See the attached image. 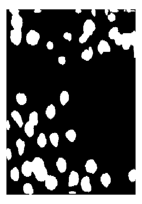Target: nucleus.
<instances>
[{
    "instance_id": "44",
    "label": "nucleus",
    "mask_w": 142,
    "mask_h": 204,
    "mask_svg": "<svg viewBox=\"0 0 142 204\" xmlns=\"http://www.w3.org/2000/svg\"><path fill=\"white\" fill-rule=\"evenodd\" d=\"M69 194H76V192L73 191H72L69 192Z\"/></svg>"
},
{
    "instance_id": "17",
    "label": "nucleus",
    "mask_w": 142,
    "mask_h": 204,
    "mask_svg": "<svg viewBox=\"0 0 142 204\" xmlns=\"http://www.w3.org/2000/svg\"><path fill=\"white\" fill-rule=\"evenodd\" d=\"M46 115L50 120H52L56 115V108L53 104H51L47 107L46 110Z\"/></svg>"
},
{
    "instance_id": "29",
    "label": "nucleus",
    "mask_w": 142,
    "mask_h": 204,
    "mask_svg": "<svg viewBox=\"0 0 142 204\" xmlns=\"http://www.w3.org/2000/svg\"><path fill=\"white\" fill-rule=\"evenodd\" d=\"M129 180L131 182H134L136 181V171L135 169L131 170L128 174Z\"/></svg>"
},
{
    "instance_id": "5",
    "label": "nucleus",
    "mask_w": 142,
    "mask_h": 204,
    "mask_svg": "<svg viewBox=\"0 0 142 204\" xmlns=\"http://www.w3.org/2000/svg\"><path fill=\"white\" fill-rule=\"evenodd\" d=\"M96 30L95 23L91 20H87L84 26V33L88 34L89 36L92 35L93 31Z\"/></svg>"
},
{
    "instance_id": "40",
    "label": "nucleus",
    "mask_w": 142,
    "mask_h": 204,
    "mask_svg": "<svg viewBox=\"0 0 142 204\" xmlns=\"http://www.w3.org/2000/svg\"><path fill=\"white\" fill-rule=\"evenodd\" d=\"M109 10H110V12H112V13H118V12H119V10H118L117 9H109Z\"/></svg>"
},
{
    "instance_id": "25",
    "label": "nucleus",
    "mask_w": 142,
    "mask_h": 204,
    "mask_svg": "<svg viewBox=\"0 0 142 204\" xmlns=\"http://www.w3.org/2000/svg\"><path fill=\"white\" fill-rule=\"evenodd\" d=\"M65 135L67 139L72 143H73L76 138V133L73 129L68 130Z\"/></svg>"
},
{
    "instance_id": "32",
    "label": "nucleus",
    "mask_w": 142,
    "mask_h": 204,
    "mask_svg": "<svg viewBox=\"0 0 142 204\" xmlns=\"http://www.w3.org/2000/svg\"><path fill=\"white\" fill-rule=\"evenodd\" d=\"M131 45L134 46L136 42V34L135 31H134L133 32L131 33Z\"/></svg>"
},
{
    "instance_id": "41",
    "label": "nucleus",
    "mask_w": 142,
    "mask_h": 204,
    "mask_svg": "<svg viewBox=\"0 0 142 204\" xmlns=\"http://www.w3.org/2000/svg\"><path fill=\"white\" fill-rule=\"evenodd\" d=\"M91 13H92L93 16L95 17L96 16V9H91Z\"/></svg>"
},
{
    "instance_id": "11",
    "label": "nucleus",
    "mask_w": 142,
    "mask_h": 204,
    "mask_svg": "<svg viewBox=\"0 0 142 204\" xmlns=\"http://www.w3.org/2000/svg\"><path fill=\"white\" fill-rule=\"evenodd\" d=\"M81 186L82 190L84 192H90L91 191V186L90 182L89 177L86 176L84 177L82 179L81 181Z\"/></svg>"
},
{
    "instance_id": "35",
    "label": "nucleus",
    "mask_w": 142,
    "mask_h": 204,
    "mask_svg": "<svg viewBox=\"0 0 142 204\" xmlns=\"http://www.w3.org/2000/svg\"><path fill=\"white\" fill-rule=\"evenodd\" d=\"M63 37L69 42H70L72 40V34L70 33L66 32L63 34Z\"/></svg>"
},
{
    "instance_id": "31",
    "label": "nucleus",
    "mask_w": 142,
    "mask_h": 204,
    "mask_svg": "<svg viewBox=\"0 0 142 204\" xmlns=\"http://www.w3.org/2000/svg\"><path fill=\"white\" fill-rule=\"evenodd\" d=\"M89 37L90 36L88 34H86L84 33V34L81 35V37L79 38V42H80V44H84V43H86L87 42Z\"/></svg>"
},
{
    "instance_id": "4",
    "label": "nucleus",
    "mask_w": 142,
    "mask_h": 204,
    "mask_svg": "<svg viewBox=\"0 0 142 204\" xmlns=\"http://www.w3.org/2000/svg\"><path fill=\"white\" fill-rule=\"evenodd\" d=\"M10 38L14 44L18 46L21 43L22 39L21 30H14L11 31Z\"/></svg>"
},
{
    "instance_id": "39",
    "label": "nucleus",
    "mask_w": 142,
    "mask_h": 204,
    "mask_svg": "<svg viewBox=\"0 0 142 204\" xmlns=\"http://www.w3.org/2000/svg\"><path fill=\"white\" fill-rule=\"evenodd\" d=\"M6 129H7V130H9V129H10V124H9V120L6 121Z\"/></svg>"
},
{
    "instance_id": "23",
    "label": "nucleus",
    "mask_w": 142,
    "mask_h": 204,
    "mask_svg": "<svg viewBox=\"0 0 142 204\" xmlns=\"http://www.w3.org/2000/svg\"><path fill=\"white\" fill-rule=\"evenodd\" d=\"M16 146L18 148V153L19 156H22V154L24 153V149H25V143L24 141H22V139H19L16 141Z\"/></svg>"
},
{
    "instance_id": "8",
    "label": "nucleus",
    "mask_w": 142,
    "mask_h": 204,
    "mask_svg": "<svg viewBox=\"0 0 142 204\" xmlns=\"http://www.w3.org/2000/svg\"><path fill=\"white\" fill-rule=\"evenodd\" d=\"M123 42H122V47L124 50H128L130 47L131 46V33H124L122 34Z\"/></svg>"
},
{
    "instance_id": "47",
    "label": "nucleus",
    "mask_w": 142,
    "mask_h": 204,
    "mask_svg": "<svg viewBox=\"0 0 142 204\" xmlns=\"http://www.w3.org/2000/svg\"><path fill=\"white\" fill-rule=\"evenodd\" d=\"M124 12H125V11H126V10H125V9H124Z\"/></svg>"
},
{
    "instance_id": "20",
    "label": "nucleus",
    "mask_w": 142,
    "mask_h": 204,
    "mask_svg": "<svg viewBox=\"0 0 142 204\" xmlns=\"http://www.w3.org/2000/svg\"><path fill=\"white\" fill-rule=\"evenodd\" d=\"M70 97L68 92L66 91H63L61 93V94L60 97V100L61 103V104L63 106H64L66 103L69 101Z\"/></svg>"
},
{
    "instance_id": "16",
    "label": "nucleus",
    "mask_w": 142,
    "mask_h": 204,
    "mask_svg": "<svg viewBox=\"0 0 142 204\" xmlns=\"http://www.w3.org/2000/svg\"><path fill=\"white\" fill-rule=\"evenodd\" d=\"M34 126L29 121L27 122L25 125L24 130L25 133L29 137H32L34 135Z\"/></svg>"
},
{
    "instance_id": "12",
    "label": "nucleus",
    "mask_w": 142,
    "mask_h": 204,
    "mask_svg": "<svg viewBox=\"0 0 142 204\" xmlns=\"http://www.w3.org/2000/svg\"><path fill=\"white\" fill-rule=\"evenodd\" d=\"M98 51L99 53L102 55L104 52H110L111 47L109 44L106 41L102 40L98 46Z\"/></svg>"
},
{
    "instance_id": "18",
    "label": "nucleus",
    "mask_w": 142,
    "mask_h": 204,
    "mask_svg": "<svg viewBox=\"0 0 142 204\" xmlns=\"http://www.w3.org/2000/svg\"><path fill=\"white\" fill-rule=\"evenodd\" d=\"M101 182L105 188H107L111 183V178L108 173L102 174L100 178Z\"/></svg>"
},
{
    "instance_id": "10",
    "label": "nucleus",
    "mask_w": 142,
    "mask_h": 204,
    "mask_svg": "<svg viewBox=\"0 0 142 204\" xmlns=\"http://www.w3.org/2000/svg\"><path fill=\"white\" fill-rule=\"evenodd\" d=\"M69 187H72L77 186L79 182V177L78 173L74 171H72L69 176Z\"/></svg>"
},
{
    "instance_id": "30",
    "label": "nucleus",
    "mask_w": 142,
    "mask_h": 204,
    "mask_svg": "<svg viewBox=\"0 0 142 204\" xmlns=\"http://www.w3.org/2000/svg\"><path fill=\"white\" fill-rule=\"evenodd\" d=\"M114 40L115 42V44L117 45H121L122 44V42H123L122 34H120V33H119Z\"/></svg>"
},
{
    "instance_id": "21",
    "label": "nucleus",
    "mask_w": 142,
    "mask_h": 204,
    "mask_svg": "<svg viewBox=\"0 0 142 204\" xmlns=\"http://www.w3.org/2000/svg\"><path fill=\"white\" fill-rule=\"evenodd\" d=\"M29 122L34 126H36L38 123V113L34 111L29 115Z\"/></svg>"
},
{
    "instance_id": "2",
    "label": "nucleus",
    "mask_w": 142,
    "mask_h": 204,
    "mask_svg": "<svg viewBox=\"0 0 142 204\" xmlns=\"http://www.w3.org/2000/svg\"><path fill=\"white\" fill-rule=\"evenodd\" d=\"M40 39V34L33 30H31L27 34L26 37L27 43L31 46L37 45Z\"/></svg>"
},
{
    "instance_id": "9",
    "label": "nucleus",
    "mask_w": 142,
    "mask_h": 204,
    "mask_svg": "<svg viewBox=\"0 0 142 204\" xmlns=\"http://www.w3.org/2000/svg\"><path fill=\"white\" fill-rule=\"evenodd\" d=\"M86 171L88 173L94 174L97 169V165L93 159L88 160L85 165Z\"/></svg>"
},
{
    "instance_id": "14",
    "label": "nucleus",
    "mask_w": 142,
    "mask_h": 204,
    "mask_svg": "<svg viewBox=\"0 0 142 204\" xmlns=\"http://www.w3.org/2000/svg\"><path fill=\"white\" fill-rule=\"evenodd\" d=\"M11 116L13 119L16 122L19 128H21L23 125L22 117L19 113L17 111H14L11 113Z\"/></svg>"
},
{
    "instance_id": "36",
    "label": "nucleus",
    "mask_w": 142,
    "mask_h": 204,
    "mask_svg": "<svg viewBox=\"0 0 142 204\" xmlns=\"http://www.w3.org/2000/svg\"><path fill=\"white\" fill-rule=\"evenodd\" d=\"M12 157V152L10 148L6 149V158L8 160H11Z\"/></svg>"
},
{
    "instance_id": "26",
    "label": "nucleus",
    "mask_w": 142,
    "mask_h": 204,
    "mask_svg": "<svg viewBox=\"0 0 142 204\" xmlns=\"http://www.w3.org/2000/svg\"><path fill=\"white\" fill-rule=\"evenodd\" d=\"M10 177L14 181H17L19 179V171L17 167H14L10 172Z\"/></svg>"
},
{
    "instance_id": "3",
    "label": "nucleus",
    "mask_w": 142,
    "mask_h": 204,
    "mask_svg": "<svg viewBox=\"0 0 142 204\" xmlns=\"http://www.w3.org/2000/svg\"><path fill=\"white\" fill-rule=\"evenodd\" d=\"M45 184L47 189L53 191L58 186V180L56 177L48 175L45 180Z\"/></svg>"
},
{
    "instance_id": "19",
    "label": "nucleus",
    "mask_w": 142,
    "mask_h": 204,
    "mask_svg": "<svg viewBox=\"0 0 142 204\" xmlns=\"http://www.w3.org/2000/svg\"><path fill=\"white\" fill-rule=\"evenodd\" d=\"M37 144L40 148H44L46 145L47 141L45 135L43 133H41L37 138Z\"/></svg>"
},
{
    "instance_id": "15",
    "label": "nucleus",
    "mask_w": 142,
    "mask_h": 204,
    "mask_svg": "<svg viewBox=\"0 0 142 204\" xmlns=\"http://www.w3.org/2000/svg\"><path fill=\"white\" fill-rule=\"evenodd\" d=\"M93 56V51L92 47L90 46L88 49H85L81 54V58L86 61H88Z\"/></svg>"
},
{
    "instance_id": "46",
    "label": "nucleus",
    "mask_w": 142,
    "mask_h": 204,
    "mask_svg": "<svg viewBox=\"0 0 142 204\" xmlns=\"http://www.w3.org/2000/svg\"><path fill=\"white\" fill-rule=\"evenodd\" d=\"M108 12H109L108 9H105V13L106 15H108Z\"/></svg>"
},
{
    "instance_id": "42",
    "label": "nucleus",
    "mask_w": 142,
    "mask_h": 204,
    "mask_svg": "<svg viewBox=\"0 0 142 204\" xmlns=\"http://www.w3.org/2000/svg\"><path fill=\"white\" fill-rule=\"evenodd\" d=\"M42 12V10L40 9H36L34 10V12L35 13H40Z\"/></svg>"
},
{
    "instance_id": "7",
    "label": "nucleus",
    "mask_w": 142,
    "mask_h": 204,
    "mask_svg": "<svg viewBox=\"0 0 142 204\" xmlns=\"http://www.w3.org/2000/svg\"><path fill=\"white\" fill-rule=\"evenodd\" d=\"M11 23L15 30H21L23 24L22 18L19 15H13Z\"/></svg>"
},
{
    "instance_id": "38",
    "label": "nucleus",
    "mask_w": 142,
    "mask_h": 204,
    "mask_svg": "<svg viewBox=\"0 0 142 204\" xmlns=\"http://www.w3.org/2000/svg\"><path fill=\"white\" fill-rule=\"evenodd\" d=\"M9 11H10V12L12 13V14L13 15H19V10L17 9H10Z\"/></svg>"
},
{
    "instance_id": "43",
    "label": "nucleus",
    "mask_w": 142,
    "mask_h": 204,
    "mask_svg": "<svg viewBox=\"0 0 142 204\" xmlns=\"http://www.w3.org/2000/svg\"><path fill=\"white\" fill-rule=\"evenodd\" d=\"M75 12L77 13L80 14L82 12V10L80 9H75Z\"/></svg>"
},
{
    "instance_id": "22",
    "label": "nucleus",
    "mask_w": 142,
    "mask_h": 204,
    "mask_svg": "<svg viewBox=\"0 0 142 204\" xmlns=\"http://www.w3.org/2000/svg\"><path fill=\"white\" fill-rule=\"evenodd\" d=\"M16 100L19 105L23 106L26 103L27 97L24 94L18 93L16 95Z\"/></svg>"
},
{
    "instance_id": "24",
    "label": "nucleus",
    "mask_w": 142,
    "mask_h": 204,
    "mask_svg": "<svg viewBox=\"0 0 142 204\" xmlns=\"http://www.w3.org/2000/svg\"><path fill=\"white\" fill-rule=\"evenodd\" d=\"M49 139L51 144L55 147L57 148L58 144L59 136L57 133H53L49 135Z\"/></svg>"
},
{
    "instance_id": "6",
    "label": "nucleus",
    "mask_w": 142,
    "mask_h": 204,
    "mask_svg": "<svg viewBox=\"0 0 142 204\" xmlns=\"http://www.w3.org/2000/svg\"><path fill=\"white\" fill-rule=\"evenodd\" d=\"M21 170L24 176L27 177L31 176L32 173V162L27 160L25 161L22 164Z\"/></svg>"
},
{
    "instance_id": "37",
    "label": "nucleus",
    "mask_w": 142,
    "mask_h": 204,
    "mask_svg": "<svg viewBox=\"0 0 142 204\" xmlns=\"http://www.w3.org/2000/svg\"><path fill=\"white\" fill-rule=\"evenodd\" d=\"M47 49L49 50H52L53 48V42L49 41L47 42Z\"/></svg>"
},
{
    "instance_id": "28",
    "label": "nucleus",
    "mask_w": 142,
    "mask_h": 204,
    "mask_svg": "<svg viewBox=\"0 0 142 204\" xmlns=\"http://www.w3.org/2000/svg\"><path fill=\"white\" fill-rule=\"evenodd\" d=\"M118 29L117 27L112 28L108 32V37L111 40H115L119 33Z\"/></svg>"
},
{
    "instance_id": "13",
    "label": "nucleus",
    "mask_w": 142,
    "mask_h": 204,
    "mask_svg": "<svg viewBox=\"0 0 142 204\" xmlns=\"http://www.w3.org/2000/svg\"><path fill=\"white\" fill-rule=\"evenodd\" d=\"M56 164L58 170L62 174L66 172L67 167L66 160H64L63 158H59Z\"/></svg>"
},
{
    "instance_id": "1",
    "label": "nucleus",
    "mask_w": 142,
    "mask_h": 204,
    "mask_svg": "<svg viewBox=\"0 0 142 204\" xmlns=\"http://www.w3.org/2000/svg\"><path fill=\"white\" fill-rule=\"evenodd\" d=\"M32 172L35 175L37 181H44L48 175L47 171L45 167L44 162L42 158L36 157L33 160Z\"/></svg>"
},
{
    "instance_id": "34",
    "label": "nucleus",
    "mask_w": 142,
    "mask_h": 204,
    "mask_svg": "<svg viewBox=\"0 0 142 204\" xmlns=\"http://www.w3.org/2000/svg\"><path fill=\"white\" fill-rule=\"evenodd\" d=\"M108 20L110 21V22H113V21L116 20V16L115 15H114L113 13H111L110 15H108Z\"/></svg>"
},
{
    "instance_id": "33",
    "label": "nucleus",
    "mask_w": 142,
    "mask_h": 204,
    "mask_svg": "<svg viewBox=\"0 0 142 204\" xmlns=\"http://www.w3.org/2000/svg\"><path fill=\"white\" fill-rule=\"evenodd\" d=\"M59 63L62 65H64L66 63V58L65 57H59L58 58Z\"/></svg>"
},
{
    "instance_id": "45",
    "label": "nucleus",
    "mask_w": 142,
    "mask_h": 204,
    "mask_svg": "<svg viewBox=\"0 0 142 204\" xmlns=\"http://www.w3.org/2000/svg\"><path fill=\"white\" fill-rule=\"evenodd\" d=\"M126 11H127L128 13H130L131 12H135V10H131L130 9H126Z\"/></svg>"
},
{
    "instance_id": "27",
    "label": "nucleus",
    "mask_w": 142,
    "mask_h": 204,
    "mask_svg": "<svg viewBox=\"0 0 142 204\" xmlns=\"http://www.w3.org/2000/svg\"><path fill=\"white\" fill-rule=\"evenodd\" d=\"M23 189L25 194L32 195L34 193L33 188L30 183H26L23 186Z\"/></svg>"
}]
</instances>
